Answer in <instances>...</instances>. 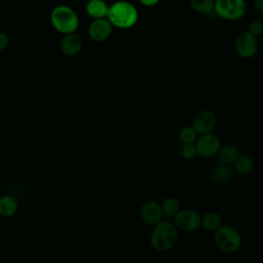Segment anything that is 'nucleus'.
<instances>
[{"mask_svg":"<svg viewBox=\"0 0 263 263\" xmlns=\"http://www.w3.org/2000/svg\"><path fill=\"white\" fill-rule=\"evenodd\" d=\"M180 152H181V155L186 159H192L197 155L194 144H192V145H182Z\"/></svg>","mask_w":263,"mask_h":263,"instance_id":"obj_23","label":"nucleus"},{"mask_svg":"<svg viewBox=\"0 0 263 263\" xmlns=\"http://www.w3.org/2000/svg\"><path fill=\"white\" fill-rule=\"evenodd\" d=\"M179 240V230L174 223L161 221L155 226L150 235V246L156 252H166L173 249Z\"/></svg>","mask_w":263,"mask_h":263,"instance_id":"obj_2","label":"nucleus"},{"mask_svg":"<svg viewBox=\"0 0 263 263\" xmlns=\"http://www.w3.org/2000/svg\"><path fill=\"white\" fill-rule=\"evenodd\" d=\"M113 31V26L108 18L92 20L88 26V36L96 42H102L107 40Z\"/></svg>","mask_w":263,"mask_h":263,"instance_id":"obj_11","label":"nucleus"},{"mask_svg":"<svg viewBox=\"0 0 263 263\" xmlns=\"http://www.w3.org/2000/svg\"><path fill=\"white\" fill-rule=\"evenodd\" d=\"M107 18L115 28L129 29L137 24L139 20V12L132 2L118 0L109 5Z\"/></svg>","mask_w":263,"mask_h":263,"instance_id":"obj_1","label":"nucleus"},{"mask_svg":"<svg viewBox=\"0 0 263 263\" xmlns=\"http://www.w3.org/2000/svg\"><path fill=\"white\" fill-rule=\"evenodd\" d=\"M259 47L258 37L251 34L249 31H243L239 33L234 41V48L236 53L242 59L253 58Z\"/></svg>","mask_w":263,"mask_h":263,"instance_id":"obj_7","label":"nucleus"},{"mask_svg":"<svg viewBox=\"0 0 263 263\" xmlns=\"http://www.w3.org/2000/svg\"><path fill=\"white\" fill-rule=\"evenodd\" d=\"M82 46H83L82 38L76 32L64 35L60 43V49L62 53L66 57L77 55L81 51Z\"/></svg>","mask_w":263,"mask_h":263,"instance_id":"obj_12","label":"nucleus"},{"mask_svg":"<svg viewBox=\"0 0 263 263\" xmlns=\"http://www.w3.org/2000/svg\"><path fill=\"white\" fill-rule=\"evenodd\" d=\"M161 211L163 213V216L166 217H173L180 211V202L177 198L173 196H167L162 199L161 203Z\"/></svg>","mask_w":263,"mask_h":263,"instance_id":"obj_20","label":"nucleus"},{"mask_svg":"<svg viewBox=\"0 0 263 263\" xmlns=\"http://www.w3.org/2000/svg\"><path fill=\"white\" fill-rule=\"evenodd\" d=\"M174 225L178 230L192 232L201 226V216L198 212L190 209L180 210L174 216Z\"/></svg>","mask_w":263,"mask_h":263,"instance_id":"obj_6","label":"nucleus"},{"mask_svg":"<svg viewBox=\"0 0 263 263\" xmlns=\"http://www.w3.org/2000/svg\"><path fill=\"white\" fill-rule=\"evenodd\" d=\"M247 11L246 0H215L214 12L225 21H237Z\"/></svg>","mask_w":263,"mask_h":263,"instance_id":"obj_5","label":"nucleus"},{"mask_svg":"<svg viewBox=\"0 0 263 263\" xmlns=\"http://www.w3.org/2000/svg\"><path fill=\"white\" fill-rule=\"evenodd\" d=\"M217 124V118L213 111L201 109L195 113L192 119V127L199 136L213 133Z\"/></svg>","mask_w":263,"mask_h":263,"instance_id":"obj_9","label":"nucleus"},{"mask_svg":"<svg viewBox=\"0 0 263 263\" xmlns=\"http://www.w3.org/2000/svg\"><path fill=\"white\" fill-rule=\"evenodd\" d=\"M196 154L202 158H210L218 154L221 148V140L215 134H206L197 138L194 143Z\"/></svg>","mask_w":263,"mask_h":263,"instance_id":"obj_8","label":"nucleus"},{"mask_svg":"<svg viewBox=\"0 0 263 263\" xmlns=\"http://www.w3.org/2000/svg\"><path fill=\"white\" fill-rule=\"evenodd\" d=\"M254 6L259 12L263 13V0H254Z\"/></svg>","mask_w":263,"mask_h":263,"instance_id":"obj_26","label":"nucleus"},{"mask_svg":"<svg viewBox=\"0 0 263 263\" xmlns=\"http://www.w3.org/2000/svg\"><path fill=\"white\" fill-rule=\"evenodd\" d=\"M214 243L220 252L232 254L240 248L241 235L234 227L230 225H222L214 232Z\"/></svg>","mask_w":263,"mask_h":263,"instance_id":"obj_4","label":"nucleus"},{"mask_svg":"<svg viewBox=\"0 0 263 263\" xmlns=\"http://www.w3.org/2000/svg\"><path fill=\"white\" fill-rule=\"evenodd\" d=\"M189 4L196 13L208 15L214 12L215 0H189Z\"/></svg>","mask_w":263,"mask_h":263,"instance_id":"obj_19","label":"nucleus"},{"mask_svg":"<svg viewBox=\"0 0 263 263\" xmlns=\"http://www.w3.org/2000/svg\"><path fill=\"white\" fill-rule=\"evenodd\" d=\"M254 160L249 155H239L233 163L234 172L241 176H247L251 174L254 170Z\"/></svg>","mask_w":263,"mask_h":263,"instance_id":"obj_18","label":"nucleus"},{"mask_svg":"<svg viewBox=\"0 0 263 263\" xmlns=\"http://www.w3.org/2000/svg\"><path fill=\"white\" fill-rule=\"evenodd\" d=\"M178 137L182 145H192L196 142L198 134L192 127V125H186L180 129Z\"/></svg>","mask_w":263,"mask_h":263,"instance_id":"obj_21","label":"nucleus"},{"mask_svg":"<svg viewBox=\"0 0 263 263\" xmlns=\"http://www.w3.org/2000/svg\"><path fill=\"white\" fill-rule=\"evenodd\" d=\"M140 217L145 224L149 226H155L163 219V213L161 211L160 203L153 199L146 200L141 205Z\"/></svg>","mask_w":263,"mask_h":263,"instance_id":"obj_10","label":"nucleus"},{"mask_svg":"<svg viewBox=\"0 0 263 263\" xmlns=\"http://www.w3.org/2000/svg\"><path fill=\"white\" fill-rule=\"evenodd\" d=\"M143 6L145 7H152V6H155L156 4H158V2L160 0H138Z\"/></svg>","mask_w":263,"mask_h":263,"instance_id":"obj_25","label":"nucleus"},{"mask_svg":"<svg viewBox=\"0 0 263 263\" xmlns=\"http://www.w3.org/2000/svg\"><path fill=\"white\" fill-rule=\"evenodd\" d=\"M85 11L93 20L107 18L109 5L105 0H88L85 5Z\"/></svg>","mask_w":263,"mask_h":263,"instance_id":"obj_14","label":"nucleus"},{"mask_svg":"<svg viewBox=\"0 0 263 263\" xmlns=\"http://www.w3.org/2000/svg\"><path fill=\"white\" fill-rule=\"evenodd\" d=\"M9 45V36L5 33L0 31V51L5 50Z\"/></svg>","mask_w":263,"mask_h":263,"instance_id":"obj_24","label":"nucleus"},{"mask_svg":"<svg viewBox=\"0 0 263 263\" xmlns=\"http://www.w3.org/2000/svg\"><path fill=\"white\" fill-rule=\"evenodd\" d=\"M247 31H249L254 36L258 37L263 33V23L258 20H254L249 24Z\"/></svg>","mask_w":263,"mask_h":263,"instance_id":"obj_22","label":"nucleus"},{"mask_svg":"<svg viewBox=\"0 0 263 263\" xmlns=\"http://www.w3.org/2000/svg\"><path fill=\"white\" fill-rule=\"evenodd\" d=\"M234 176V170L231 165L220 163L211 173V181L216 185H223L232 180Z\"/></svg>","mask_w":263,"mask_h":263,"instance_id":"obj_13","label":"nucleus"},{"mask_svg":"<svg viewBox=\"0 0 263 263\" xmlns=\"http://www.w3.org/2000/svg\"><path fill=\"white\" fill-rule=\"evenodd\" d=\"M239 151L236 146L228 144L226 146H223L220 148L218 152V158L221 163L231 165L234 163V161L239 156Z\"/></svg>","mask_w":263,"mask_h":263,"instance_id":"obj_17","label":"nucleus"},{"mask_svg":"<svg viewBox=\"0 0 263 263\" xmlns=\"http://www.w3.org/2000/svg\"><path fill=\"white\" fill-rule=\"evenodd\" d=\"M50 23L55 31L66 35L76 32L79 26V17L72 7L61 4L51 10Z\"/></svg>","mask_w":263,"mask_h":263,"instance_id":"obj_3","label":"nucleus"},{"mask_svg":"<svg viewBox=\"0 0 263 263\" xmlns=\"http://www.w3.org/2000/svg\"><path fill=\"white\" fill-rule=\"evenodd\" d=\"M18 209L17 200L11 195H3L0 197V216L9 218L15 215Z\"/></svg>","mask_w":263,"mask_h":263,"instance_id":"obj_16","label":"nucleus"},{"mask_svg":"<svg viewBox=\"0 0 263 263\" xmlns=\"http://www.w3.org/2000/svg\"><path fill=\"white\" fill-rule=\"evenodd\" d=\"M223 225V220L220 214L214 211L204 213L201 216V226L210 232L217 231Z\"/></svg>","mask_w":263,"mask_h":263,"instance_id":"obj_15","label":"nucleus"}]
</instances>
